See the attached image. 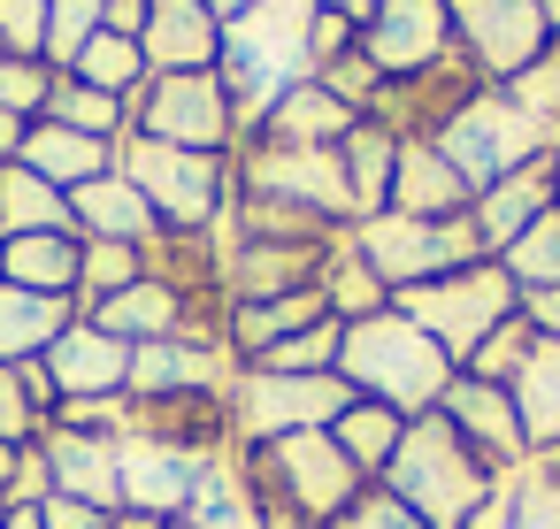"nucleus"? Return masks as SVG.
Here are the masks:
<instances>
[{"instance_id": "obj_27", "label": "nucleus", "mask_w": 560, "mask_h": 529, "mask_svg": "<svg viewBox=\"0 0 560 529\" xmlns=\"http://www.w3.org/2000/svg\"><path fill=\"white\" fill-rule=\"evenodd\" d=\"M78 322V299L62 292H24V284H0V361H39L62 330Z\"/></svg>"}, {"instance_id": "obj_9", "label": "nucleus", "mask_w": 560, "mask_h": 529, "mask_svg": "<svg viewBox=\"0 0 560 529\" xmlns=\"http://www.w3.org/2000/svg\"><path fill=\"white\" fill-rule=\"evenodd\" d=\"M460 177H468V192H483V185H499L506 169H522V162H537V154H552L545 146V131L499 93V85H483L476 101H460L445 124H438V139H430Z\"/></svg>"}, {"instance_id": "obj_33", "label": "nucleus", "mask_w": 560, "mask_h": 529, "mask_svg": "<svg viewBox=\"0 0 560 529\" xmlns=\"http://www.w3.org/2000/svg\"><path fill=\"white\" fill-rule=\"evenodd\" d=\"M39 116L62 124V131H85V139H124V131H131L124 101H108V93H93V85H78V78H55Z\"/></svg>"}, {"instance_id": "obj_23", "label": "nucleus", "mask_w": 560, "mask_h": 529, "mask_svg": "<svg viewBox=\"0 0 560 529\" xmlns=\"http://www.w3.org/2000/svg\"><path fill=\"white\" fill-rule=\"evenodd\" d=\"M323 315H330V299H323V284H307V292H284V299H246V307H231V315H223V338H231V353H238V368H246V361H261L269 345L315 330Z\"/></svg>"}, {"instance_id": "obj_51", "label": "nucleus", "mask_w": 560, "mask_h": 529, "mask_svg": "<svg viewBox=\"0 0 560 529\" xmlns=\"http://www.w3.org/2000/svg\"><path fill=\"white\" fill-rule=\"evenodd\" d=\"M522 315L537 322V338H560V284L552 292H522Z\"/></svg>"}, {"instance_id": "obj_58", "label": "nucleus", "mask_w": 560, "mask_h": 529, "mask_svg": "<svg viewBox=\"0 0 560 529\" xmlns=\"http://www.w3.org/2000/svg\"><path fill=\"white\" fill-rule=\"evenodd\" d=\"M16 460H24V445H0V491H9V475H16Z\"/></svg>"}, {"instance_id": "obj_1", "label": "nucleus", "mask_w": 560, "mask_h": 529, "mask_svg": "<svg viewBox=\"0 0 560 529\" xmlns=\"http://www.w3.org/2000/svg\"><path fill=\"white\" fill-rule=\"evenodd\" d=\"M338 376H346L353 399H376V407H392V414L415 422V414H430V407L445 399V384H453L460 368L445 361V345H438L422 322H407L399 307H384V315L346 322Z\"/></svg>"}, {"instance_id": "obj_35", "label": "nucleus", "mask_w": 560, "mask_h": 529, "mask_svg": "<svg viewBox=\"0 0 560 529\" xmlns=\"http://www.w3.org/2000/svg\"><path fill=\"white\" fill-rule=\"evenodd\" d=\"M323 299H330L338 322H361V315H384V307H392L384 277L353 254V238H338V254H330V269H323Z\"/></svg>"}, {"instance_id": "obj_8", "label": "nucleus", "mask_w": 560, "mask_h": 529, "mask_svg": "<svg viewBox=\"0 0 560 529\" xmlns=\"http://www.w3.org/2000/svg\"><path fill=\"white\" fill-rule=\"evenodd\" d=\"M124 116H131L139 139H162V146H192V154H231L238 146V108H231V93H223L215 70L147 78L124 101Z\"/></svg>"}, {"instance_id": "obj_43", "label": "nucleus", "mask_w": 560, "mask_h": 529, "mask_svg": "<svg viewBox=\"0 0 560 529\" xmlns=\"http://www.w3.org/2000/svg\"><path fill=\"white\" fill-rule=\"evenodd\" d=\"M315 85H323L330 101H346L353 116H369V101L384 93V78L369 70V55H361V47H353V55H338V62H323V70H315Z\"/></svg>"}, {"instance_id": "obj_4", "label": "nucleus", "mask_w": 560, "mask_h": 529, "mask_svg": "<svg viewBox=\"0 0 560 529\" xmlns=\"http://www.w3.org/2000/svg\"><path fill=\"white\" fill-rule=\"evenodd\" d=\"M116 169L147 192L162 231H215L231 208V154H192V146H162V139L124 131Z\"/></svg>"}, {"instance_id": "obj_34", "label": "nucleus", "mask_w": 560, "mask_h": 529, "mask_svg": "<svg viewBox=\"0 0 560 529\" xmlns=\"http://www.w3.org/2000/svg\"><path fill=\"white\" fill-rule=\"evenodd\" d=\"M147 277V246H124V238H85V261H78V315H93L101 299H116L124 284Z\"/></svg>"}, {"instance_id": "obj_28", "label": "nucleus", "mask_w": 560, "mask_h": 529, "mask_svg": "<svg viewBox=\"0 0 560 529\" xmlns=\"http://www.w3.org/2000/svg\"><path fill=\"white\" fill-rule=\"evenodd\" d=\"M506 391H514V414H522V445L552 452L560 445V338H537V353L522 361V376Z\"/></svg>"}, {"instance_id": "obj_30", "label": "nucleus", "mask_w": 560, "mask_h": 529, "mask_svg": "<svg viewBox=\"0 0 560 529\" xmlns=\"http://www.w3.org/2000/svg\"><path fill=\"white\" fill-rule=\"evenodd\" d=\"M32 231H78L70 192H55L24 162H0V238H32Z\"/></svg>"}, {"instance_id": "obj_56", "label": "nucleus", "mask_w": 560, "mask_h": 529, "mask_svg": "<svg viewBox=\"0 0 560 529\" xmlns=\"http://www.w3.org/2000/svg\"><path fill=\"white\" fill-rule=\"evenodd\" d=\"M108 529H170V521H154V514H131V506H124V514H108Z\"/></svg>"}, {"instance_id": "obj_3", "label": "nucleus", "mask_w": 560, "mask_h": 529, "mask_svg": "<svg viewBox=\"0 0 560 529\" xmlns=\"http://www.w3.org/2000/svg\"><path fill=\"white\" fill-rule=\"evenodd\" d=\"M238 475H246V491L277 498L300 529H330L369 491V475L338 452L330 430H300V437H277V445H238Z\"/></svg>"}, {"instance_id": "obj_16", "label": "nucleus", "mask_w": 560, "mask_h": 529, "mask_svg": "<svg viewBox=\"0 0 560 529\" xmlns=\"http://www.w3.org/2000/svg\"><path fill=\"white\" fill-rule=\"evenodd\" d=\"M200 475H208L200 452H185V445H154V437H124V506H131V514L185 521ZM124 506H116V514H124Z\"/></svg>"}, {"instance_id": "obj_38", "label": "nucleus", "mask_w": 560, "mask_h": 529, "mask_svg": "<svg viewBox=\"0 0 560 529\" xmlns=\"http://www.w3.org/2000/svg\"><path fill=\"white\" fill-rule=\"evenodd\" d=\"M499 93H506V101H514V108L545 131V146L560 154V47H545V55H537L514 85H499Z\"/></svg>"}, {"instance_id": "obj_31", "label": "nucleus", "mask_w": 560, "mask_h": 529, "mask_svg": "<svg viewBox=\"0 0 560 529\" xmlns=\"http://www.w3.org/2000/svg\"><path fill=\"white\" fill-rule=\"evenodd\" d=\"M330 437H338V452L376 483L384 468H392V452H399V437H407V414H392V407H376V399H353L338 422H330Z\"/></svg>"}, {"instance_id": "obj_50", "label": "nucleus", "mask_w": 560, "mask_h": 529, "mask_svg": "<svg viewBox=\"0 0 560 529\" xmlns=\"http://www.w3.org/2000/svg\"><path fill=\"white\" fill-rule=\"evenodd\" d=\"M460 529H514V491H506V475L491 483V498H483V506H476Z\"/></svg>"}, {"instance_id": "obj_59", "label": "nucleus", "mask_w": 560, "mask_h": 529, "mask_svg": "<svg viewBox=\"0 0 560 529\" xmlns=\"http://www.w3.org/2000/svg\"><path fill=\"white\" fill-rule=\"evenodd\" d=\"M545 9V32H552V47H560V0H537Z\"/></svg>"}, {"instance_id": "obj_7", "label": "nucleus", "mask_w": 560, "mask_h": 529, "mask_svg": "<svg viewBox=\"0 0 560 529\" xmlns=\"http://www.w3.org/2000/svg\"><path fill=\"white\" fill-rule=\"evenodd\" d=\"M231 185L261 192V200H292V208H307V215H323L338 231L361 223L338 146H261V139H238L231 146Z\"/></svg>"}, {"instance_id": "obj_10", "label": "nucleus", "mask_w": 560, "mask_h": 529, "mask_svg": "<svg viewBox=\"0 0 560 529\" xmlns=\"http://www.w3.org/2000/svg\"><path fill=\"white\" fill-rule=\"evenodd\" d=\"M353 407L346 376H277V368H238L231 384V445H277L300 430H330Z\"/></svg>"}, {"instance_id": "obj_41", "label": "nucleus", "mask_w": 560, "mask_h": 529, "mask_svg": "<svg viewBox=\"0 0 560 529\" xmlns=\"http://www.w3.org/2000/svg\"><path fill=\"white\" fill-rule=\"evenodd\" d=\"M47 85H55V70H47V62H24V55H9V47H0V108H9V116L39 124Z\"/></svg>"}, {"instance_id": "obj_29", "label": "nucleus", "mask_w": 560, "mask_h": 529, "mask_svg": "<svg viewBox=\"0 0 560 529\" xmlns=\"http://www.w3.org/2000/svg\"><path fill=\"white\" fill-rule=\"evenodd\" d=\"M338 162H346L353 208H361V215H384V208H392V169H399V131H384V124L361 116V124L338 139Z\"/></svg>"}, {"instance_id": "obj_17", "label": "nucleus", "mask_w": 560, "mask_h": 529, "mask_svg": "<svg viewBox=\"0 0 560 529\" xmlns=\"http://www.w3.org/2000/svg\"><path fill=\"white\" fill-rule=\"evenodd\" d=\"M231 307H200V299H185V292H170L162 277H139V284H124L116 299H101L85 322H101L108 338H124V345H154V338H177V330H200V322H223Z\"/></svg>"}, {"instance_id": "obj_40", "label": "nucleus", "mask_w": 560, "mask_h": 529, "mask_svg": "<svg viewBox=\"0 0 560 529\" xmlns=\"http://www.w3.org/2000/svg\"><path fill=\"white\" fill-rule=\"evenodd\" d=\"M529 353H537V322H529V315H506V322H499V330H491L460 368H468V376H483V384H514Z\"/></svg>"}, {"instance_id": "obj_13", "label": "nucleus", "mask_w": 560, "mask_h": 529, "mask_svg": "<svg viewBox=\"0 0 560 529\" xmlns=\"http://www.w3.org/2000/svg\"><path fill=\"white\" fill-rule=\"evenodd\" d=\"M330 254H338V238L330 246H307V238H223V307L307 292V284H323Z\"/></svg>"}, {"instance_id": "obj_12", "label": "nucleus", "mask_w": 560, "mask_h": 529, "mask_svg": "<svg viewBox=\"0 0 560 529\" xmlns=\"http://www.w3.org/2000/svg\"><path fill=\"white\" fill-rule=\"evenodd\" d=\"M376 78H422L438 55H453V9L445 0H376V16L353 39Z\"/></svg>"}, {"instance_id": "obj_49", "label": "nucleus", "mask_w": 560, "mask_h": 529, "mask_svg": "<svg viewBox=\"0 0 560 529\" xmlns=\"http://www.w3.org/2000/svg\"><path fill=\"white\" fill-rule=\"evenodd\" d=\"M39 521H47V529H108V514H101V506H85V498H62V491L39 506Z\"/></svg>"}, {"instance_id": "obj_2", "label": "nucleus", "mask_w": 560, "mask_h": 529, "mask_svg": "<svg viewBox=\"0 0 560 529\" xmlns=\"http://www.w3.org/2000/svg\"><path fill=\"white\" fill-rule=\"evenodd\" d=\"M399 506H415L430 529H460L483 498H491V483H499V468L430 407V414H415L407 422V437H399V452H392V468L376 475Z\"/></svg>"}, {"instance_id": "obj_60", "label": "nucleus", "mask_w": 560, "mask_h": 529, "mask_svg": "<svg viewBox=\"0 0 560 529\" xmlns=\"http://www.w3.org/2000/svg\"><path fill=\"white\" fill-rule=\"evenodd\" d=\"M529 460H537V468H545V475L560 483V445H552V452H529Z\"/></svg>"}, {"instance_id": "obj_55", "label": "nucleus", "mask_w": 560, "mask_h": 529, "mask_svg": "<svg viewBox=\"0 0 560 529\" xmlns=\"http://www.w3.org/2000/svg\"><path fill=\"white\" fill-rule=\"evenodd\" d=\"M0 529H47L39 506H0Z\"/></svg>"}, {"instance_id": "obj_39", "label": "nucleus", "mask_w": 560, "mask_h": 529, "mask_svg": "<svg viewBox=\"0 0 560 529\" xmlns=\"http://www.w3.org/2000/svg\"><path fill=\"white\" fill-rule=\"evenodd\" d=\"M93 32H108V0H47V70L62 78Z\"/></svg>"}, {"instance_id": "obj_62", "label": "nucleus", "mask_w": 560, "mask_h": 529, "mask_svg": "<svg viewBox=\"0 0 560 529\" xmlns=\"http://www.w3.org/2000/svg\"><path fill=\"white\" fill-rule=\"evenodd\" d=\"M170 529H192V521H170Z\"/></svg>"}, {"instance_id": "obj_42", "label": "nucleus", "mask_w": 560, "mask_h": 529, "mask_svg": "<svg viewBox=\"0 0 560 529\" xmlns=\"http://www.w3.org/2000/svg\"><path fill=\"white\" fill-rule=\"evenodd\" d=\"M506 491H514V529H560V483L537 460H522L506 475Z\"/></svg>"}, {"instance_id": "obj_19", "label": "nucleus", "mask_w": 560, "mask_h": 529, "mask_svg": "<svg viewBox=\"0 0 560 529\" xmlns=\"http://www.w3.org/2000/svg\"><path fill=\"white\" fill-rule=\"evenodd\" d=\"M39 361H47V376H55L62 399H108V391H131V345L108 338V330L85 322V315H78Z\"/></svg>"}, {"instance_id": "obj_5", "label": "nucleus", "mask_w": 560, "mask_h": 529, "mask_svg": "<svg viewBox=\"0 0 560 529\" xmlns=\"http://www.w3.org/2000/svg\"><path fill=\"white\" fill-rule=\"evenodd\" d=\"M392 307H399L407 322H422V330L445 345V361L460 368L506 315H522V292H514V277H506L499 261H468V269H453V277H430V284H415V292H392Z\"/></svg>"}, {"instance_id": "obj_47", "label": "nucleus", "mask_w": 560, "mask_h": 529, "mask_svg": "<svg viewBox=\"0 0 560 529\" xmlns=\"http://www.w3.org/2000/svg\"><path fill=\"white\" fill-rule=\"evenodd\" d=\"M39 407L24 399V376L9 368V361H0V445H39Z\"/></svg>"}, {"instance_id": "obj_57", "label": "nucleus", "mask_w": 560, "mask_h": 529, "mask_svg": "<svg viewBox=\"0 0 560 529\" xmlns=\"http://www.w3.org/2000/svg\"><path fill=\"white\" fill-rule=\"evenodd\" d=\"M208 9H215L223 24H238V16H254V9H261V0H208Z\"/></svg>"}, {"instance_id": "obj_32", "label": "nucleus", "mask_w": 560, "mask_h": 529, "mask_svg": "<svg viewBox=\"0 0 560 529\" xmlns=\"http://www.w3.org/2000/svg\"><path fill=\"white\" fill-rule=\"evenodd\" d=\"M62 78H78V85H93V93H108V101H131L154 70H147L139 39H124V32H93V39H85V55H78Z\"/></svg>"}, {"instance_id": "obj_15", "label": "nucleus", "mask_w": 560, "mask_h": 529, "mask_svg": "<svg viewBox=\"0 0 560 529\" xmlns=\"http://www.w3.org/2000/svg\"><path fill=\"white\" fill-rule=\"evenodd\" d=\"M139 55L154 78H185V70H215L223 62V16L208 0H147V32Z\"/></svg>"}, {"instance_id": "obj_6", "label": "nucleus", "mask_w": 560, "mask_h": 529, "mask_svg": "<svg viewBox=\"0 0 560 529\" xmlns=\"http://www.w3.org/2000/svg\"><path fill=\"white\" fill-rule=\"evenodd\" d=\"M346 238H353V254L384 277V292H415V284H430V277H453V269H468V261H491L468 215L422 223V215H392V208H384V215H361Z\"/></svg>"}, {"instance_id": "obj_44", "label": "nucleus", "mask_w": 560, "mask_h": 529, "mask_svg": "<svg viewBox=\"0 0 560 529\" xmlns=\"http://www.w3.org/2000/svg\"><path fill=\"white\" fill-rule=\"evenodd\" d=\"M62 430H93V437H131V391H108V399H62L55 407ZM47 422V430H55Z\"/></svg>"}, {"instance_id": "obj_52", "label": "nucleus", "mask_w": 560, "mask_h": 529, "mask_svg": "<svg viewBox=\"0 0 560 529\" xmlns=\"http://www.w3.org/2000/svg\"><path fill=\"white\" fill-rule=\"evenodd\" d=\"M108 32L139 39V32H147V0H108Z\"/></svg>"}, {"instance_id": "obj_25", "label": "nucleus", "mask_w": 560, "mask_h": 529, "mask_svg": "<svg viewBox=\"0 0 560 529\" xmlns=\"http://www.w3.org/2000/svg\"><path fill=\"white\" fill-rule=\"evenodd\" d=\"M70 223H78V238H124V246H147V238L162 231L154 208H147V192H139L124 169L78 185V192H70Z\"/></svg>"}, {"instance_id": "obj_36", "label": "nucleus", "mask_w": 560, "mask_h": 529, "mask_svg": "<svg viewBox=\"0 0 560 529\" xmlns=\"http://www.w3.org/2000/svg\"><path fill=\"white\" fill-rule=\"evenodd\" d=\"M499 269L514 277V292H552V284H560V208H545V215L499 254Z\"/></svg>"}, {"instance_id": "obj_45", "label": "nucleus", "mask_w": 560, "mask_h": 529, "mask_svg": "<svg viewBox=\"0 0 560 529\" xmlns=\"http://www.w3.org/2000/svg\"><path fill=\"white\" fill-rule=\"evenodd\" d=\"M0 47L47 62V0H0Z\"/></svg>"}, {"instance_id": "obj_37", "label": "nucleus", "mask_w": 560, "mask_h": 529, "mask_svg": "<svg viewBox=\"0 0 560 529\" xmlns=\"http://www.w3.org/2000/svg\"><path fill=\"white\" fill-rule=\"evenodd\" d=\"M338 345H346V322H338V315H323L315 330H300V338L269 345V353H261V361H246V368H277V376H338Z\"/></svg>"}, {"instance_id": "obj_46", "label": "nucleus", "mask_w": 560, "mask_h": 529, "mask_svg": "<svg viewBox=\"0 0 560 529\" xmlns=\"http://www.w3.org/2000/svg\"><path fill=\"white\" fill-rule=\"evenodd\" d=\"M330 529H430V521H422L415 506H399L384 483H369V491H361V498H353V506H346Z\"/></svg>"}, {"instance_id": "obj_48", "label": "nucleus", "mask_w": 560, "mask_h": 529, "mask_svg": "<svg viewBox=\"0 0 560 529\" xmlns=\"http://www.w3.org/2000/svg\"><path fill=\"white\" fill-rule=\"evenodd\" d=\"M47 498H55V468H47L39 445H24V460H16L9 491H0V506H47Z\"/></svg>"}, {"instance_id": "obj_18", "label": "nucleus", "mask_w": 560, "mask_h": 529, "mask_svg": "<svg viewBox=\"0 0 560 529\" xmlns=\"http://www.w3.org/2000/svg\"><path fill=\"white\" fill-rule=\"evenodd\" d=\"M39 452L55 468V491L62 498H85L101 514L124 506V437H93V430H39Z\"/></svg>"}, {"instance_id": "obj_24", "label": "nucleus", "mask_w": 560, "mask_h": 529, "mask_svg": "<svg viewBox=\"0 0 560 529\" xmlns=\"http://www.w3.org/2000/svg\"><path fill=\"white\" fill-rule=\"evenodd\" d=\"M32 177H47L55 192H78V185H93V177H108L116 169V139H85V131H62V124H32L24 131V154H16Z\"/></svg>"}, {"instance_id": "obj_11", "label": "nucleus", "mask_w": 560, "mask_h": 529, "mask_svg": "<svg viewBox=\"0 0 560 529\" xmlns=\"http://www.w3.org/2000/svg\"><path fill=\"white\" fill-rule=\"evenodd\" d=\"M445 9H453V47L476 62L483 85H514L552 47L537 0H445Z\"/></svg>"}, {"instance_id": "obj_21", "label": "nucleus", "mask_w": 560, "mask_h": 529, "mask_svg": "<svg viewBox=\"0 0 560 529\" xmlns=\"http://www.w3.org/2000/svg\"><path fill=\"white\" fill-rule=\"evenodd\" d=\"M476 192L468 177L430 146V139H399V169H392V215H422V223H445V215H468Z\"/></svg>"}, {"instance_id": "obj_14", "label": "nucleus", "mask_w": 560, "mask_h": 529, "mask_svg": "<svg viewBox=\"0 0 560 529\" xmlns=\"http://www.w3.org/2000/svg\"><path fill=\"white\" fill-rule=\"evenodd\" d=\"M438 414L499 468V475H514L522 460H529V445H522V414H514V391L506 384H483V376H453L445 384V399H438Z\"/></svg>"}, {"instance_id": "obj_26", "label": "nucleus", "mask_w": 560, "mask_h": 529, "mask_svg": "<svg viewBox=\"0 0 560 529\" xmlns=\"http://www.w3.org/2000/svg\"><path fill=\"white\" fill-rule=\"evenodd\" d=\"M78 261H85V238H78V231L0 238V284H24V292H62V299H78Z\"/></svg>"}, {"instance_id": "obj_22", "label": "nucleus", "mask_w": 560, "mask_h": 529, "mask_svg": "<svg viewBox=\"0 0 560 529\" xmlns=\"http://www.w3.org/2000/svg\"><path fill=\"white\" fill-rule=\"evenodd\" d=\"M353 124H361V116H353L346 101H330L315 78H292V85L269 101V116H261L246 139H261V146H338Z\"/></svg>"}, {"instance_id": "obj_61", "label": "nucleus", "mask_w": 560, "mask_h": 529, "mask_svg": "<svg viewBox=\"0 0 560 529\" xmlns=\"http://www.w3.org/2000/svg\"><path fill=\"white\" fill-rule=\"evenodd\" d=\"M552 208H560V154H552Z\"/></svg>"}, {"instance_id": "obj_53", "label": "nucleus", "mask_w": 560, "mask_h": 529, "mask_svg": "<svg viewBox=\"0 0 560 529\" xmlns=\"http://www.w3.org/2000/svg\"><path fill=\"white\" fill-rule=\"evenodd\" d=\"M24 131H32L24 116H9V108H0V162H16V154H24Z\"/></svg>"}, {"instance_id": "obj_54", "label": "nucleus", "mask_w": 560, "mask_h": 529, "mask_svg": "<svg viewBox=\"0 0 560 529\" xmlns=\"http://www.w3.org/2000/svg\"><path fill=\"white\" fill-rule=\"evenodd\" d=\"M323 9H338V16H346V24H353V32H361V24H369V16H376V0H323Z\"/></svg>"}, {"instance_id": "obj_20", "label": "nucleus", "mask_w": 560, "mask_h": 529, "mask_svg": "<svg viewBox=\"0 0 560 529\" xmlns=\"http://www.w3.org/2000/svg\"><path fill=\"white\" fill-rule=\"evenodd\" d=\"M552 208V154H537V162H522V169H506L499 185H483L476 192V208H468V223H476V238H483V254L499 261L537 215Z\"/></svg>"}]
</instances>
